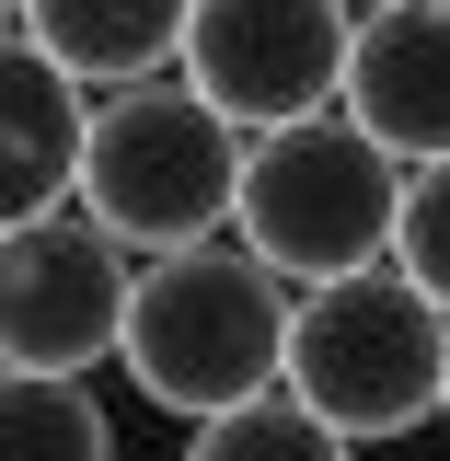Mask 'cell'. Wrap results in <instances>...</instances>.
<instances>
[{"label":"cell","instance_id":"obj_10","mask_svg":"<svg viewBox=\"0 0 450 461\" xmlns=\"http://www.w3.org/2000/svg\"><path fill=\"white\" fill-rule=\"evenodd\" d=\"M0 450L12 461H115V415L93 403V381L12 369V393H0Z\"/></svg>","mask_w":450,"mask_h":461},{"label":"cell","instance_id":"obj_9","mask_svg":"<svg viewBox=\"0 0 450 461\" xmlns=\"http://www.w3.org/2000/svg\"><path fill=\"white\" fill-rule=\"evenodd\" d=\"M185 23H197V0H12V35L47 47L93 93L162 81V58H185Z\"/></svg>","mask_w":450,"mask_h":461},{"label":"cell","instance_id":"obj_8","mask_svg":"<svg viewBox=\"0 0 450 461\" xmlns=\"http://www.w3.org/2000/svg\"><path fill=\"white\" fill-rule=\"evenodd\" d=\"M81 150H93V115H81V81L58 69L47 47L0 58V208L12 220H47L81 196Z\"/></svg>","mask_w":450,"mask_h":461},{"label":"cell","instance_id":"obj_3","mask_svg":"<svg viewBox=\"0 0 450 461\" xmlns=\"http://www.w3.org/2000/svg\"><path fill=\"white\" fill-rule=\"evenodd\" d=\"M289 393L346 438H404V427L450 415V300H427L404 266H358V277L300 288Z\"/></svg>","mask_w":450,"mask_h":461},{"label":"cell","instance_id":"obj_7","mask_svg":"<svg viewBox=\"0 0 450 461\" xmlns=\"http://www.w3.org/2000/svg\"><path fill=\"white\" fill-rule=\"evenodd\" d=\"M346 115L393 150V162H450V0H393L358 12V58H346Z\"/></svg>","mask_w":450,"mask_h":461},{"label":"cell","instance_id":"obj_11","mask_svg":"<svg viewBox=\"0 0 450 461\" xmlns=\"http://www.w3.org/2000/svg\"><path fill=\"white\" fill-rule=\"evenodd\" d=\"M346 450H358V438H346V427H324V415L278 381V393H254V403H231V415H208L185 461H346Z\"/></svg>","mask_w":450,"mask_h":461},{"label":"cell","instance_id":"obj_4","mask_svg":"<svg viewBox=\"0 0 450 461\" xmlns=\"http://www.w3.org/2000/svg\"><path fill=\"white\" fill-rule=\"evenodd\" d=\"M404 185L416 162H393L358 115H300V127H266L254 162H243V242L278 266V277H358L404 242Z\"/></svg>","mask_w":450,"mask_h":461},{"label":"cell","instance_id":"obj_2","mask_svg":"<svg viewBox=\"0 0 450 461\" xmlns=\"http://www.w3.org/2000/svg\"><path fill=\"white\" fill-rule=\"evenodd\" d=\"M243 162H254V139L197 81H127L93 104L81 208L127 254H185V242H220V220H243Z\"/></svg>","mask_w":450,"mask_h":461},{"label":"cell","instance_id":"obj_13","mask_svg":"<svg viewBox=\"0 0 450 461\" xmlns=\"http://www.w3.org/2000/svg\"><path fill=\"white\" fill-rule=\"evenodd\" d=\"M370 12H393V0H370Z\"/></svg>","mask_w":450,"mask_h":461},{"label":"cell","instance_id":"obj_5","mask_svg":"<svg viewBox=\"0 0 450 461\" xmlns=\"http://www.w3.org/2000/svg\"><path fill=\"white\" fill-rule=\"evenodd\" d=\"M127 312H139V266L93 208L12 220V242H0V346H12V369L81 381L93 357H127Z\"/></svg>","mask_w":450,"mask_h":461},{"label":"cell","instance_id":"obj_12","mask_svg":"<svg viewBox=\"0 0 450 461\" xmlns=\"http://www.w3.org/2000/svg\"><path fill=\"white\" fill-rule=\"evenodd\" d=\"M393 266L427 300H450V162H427L416 185H404V242H393Z\"/></svg>","mask_w":450,"mask_h":461},{"label":"cell","instance_id":"obj_6","mask_svg":"<svg viewBox=\"0 0 450 461\" xmlns=\"http://www.w3.org/2000/svg\"><path fill=\"white\" fill-rule=\"evenodd\" d=\"M346 58H358V12L346 0H197V23H185V81L243 139L335 115Z\"/></svg>","mask_w":450,"mask_h":461},{"label":"cell","instance_id":"obj_1","mask_svg":"<svg viewBox=\"0 0 450 461\" xmlns=\"http://www.w3.org/2000/svg\"><path fill=\"white\" fill-rule=\"evenodd\" d=\"M289 323L300 300L254 242H185L139 266V312H127V381L162 415H231V403L289 381Z\"/></svg>","mask_w":450,"mask_h":461}]
</instances>
